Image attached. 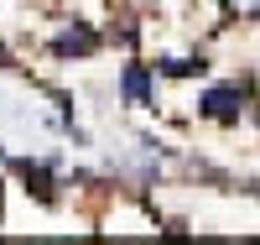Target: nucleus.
<instances>
[{
	"label": "nucleus",
	"instance_id": "nucleus-1",
	"mask_svg": "<svg viewBox=\"0 0 260 245\" xmlns=\"http://www.w3.org/2000/svg\"><path fill=\"white\" fill-rule=\"evenodd\" d=\"M245 110H250V94H245L240 84H208L203 94H198V115L213 120V125H240Z\"/></svg>",
	"mask_w": 260,
	"mask_h": 245
},
{
	"label": "nucleus",
	"instance_id": "nucleus-3",
	"mask_svg": "<svg viewBox=\"0 0 260 245\" xmlns=\"http://www.w3.org/2000/svg\"><path fill=\"white\" fill-rule=\"evenodd\" d=\"M99 47H104V37L89 26V21H68V26L52 37V52L57 58H94Z\"/></svg>",
	"mask_w": 260,
	"mask_h": 245
},
{
	"label": "nucleus",
	"instance_id": "nucleus-4",
	"mask_svg": "<svg viewBox=\"0 0 260 245\" xmlns=\"http://www.w3.org/2000/svg\"><path fill=\"white\" fill-rule=\"evenodd\" d=\"M16 177H21V188H26V198H37V204H57V172L47 162H16Z\"/></svg>",
	"mask_w": 260,
	"mask_h": 245
},
{
	"label": "nucleus",
	"instance_id": "nucleus-2",
	"mask_svg": "<svg viewBox=\"0 0 260 245\" xmlns=\"http://www.w3.org/2000/svg\"><path fill=\"white\" fill-rule=\"evenodd\" d=\"M120 99L130 110H151L156 104V68L151 63H125L120 68Z\"/></svg>",
	"mask_w": 260,
	"mask_h": 245
},
{
	"label": "nucleus",
	"instance_id": "nucleus-5",
	"mask_svg": "<svg viewBox=\"0 0 260 245\" xmlns=\"http://www.w3.org/2000/svg\"><path fill=\"white\" fill-rule=\"evenodd\" d=\"M203 68H208L203 58H167L161 63V73H172V78H192V73H203Z\"/></svg>",
	"mask_w": 260,
	"mask_h": 245
}]
</instances>
